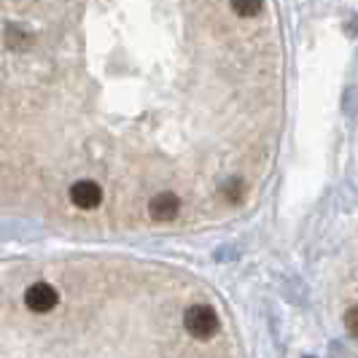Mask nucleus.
I'll return each instance as SVG.
<instances>
[{"label": "nucleus", "instance_id": "obj_1", "mask_svg": "<svg viewBox=\"0 0 358 358\" xmlns=\"http://www.w3.org/2000/svg\"><path fill=\"white\" fill-rule=\"evenodd\" d=\"M283 127L269 0H0V215L103 229L215 224L248 208Z\"/></svg>", "mask_w": 358, "mask_h": 358}, {"label": "nucleus", "instance_id": "obj_2", "mask_svg": "<svg viewBox=\"0 0 358 358\" xmlns=\"http://www.w3.org/2000/svg\"><path fill=\"white\" fill-rule=\"evenodd\" d=\"M0 358H245L194 275L119 256L0 262Z\"/></svg>", "mask_w": 358, "mask_h": 358}]
</instances>
